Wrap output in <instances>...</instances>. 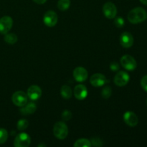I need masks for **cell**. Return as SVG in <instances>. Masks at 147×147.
<instances>
[{"label":"cell","instance_id":"cell-3","mask_svg":"<svg viewBox=\"0 0 147 147\" xmlns=\"http://www.w3.org/2000/svg\"><path fill=\"white\" fill-rule=\"evenodd\" d=\"M11 100L15 106L22 107L27 103V95L24 92L19 90L12 95Z\"/></svg>","mask_w":147,"mask_h":147},{"label":"cell","instance_id":"cell-18","mask_svg":"<svg viewBox=\"0 0 147 147\" xmlns=\"http://www.w3.org/2000/svg\"><path fill=\"white\" fill-rule=\"evenodd\" d=\"M4 41L9 45H14L17 42V36L14 33H7L4 37Z\"/></svg>","mask_w":147,"mask_h":147},{"label":"cell","instance_id":"cell-19","mask_svg":"<svg viewBox=\"0 0 147 147\" xmlns=\"http://www.w3.org/2000/svg\"><path fill=\"white\" fill-rule=\"evenodd\" d=\"M70 5V0H59L57 2V7L61 11H66L68 9Z\"/></svg>","mask_w":147,"mask_h":147},{"label":"cell","instance_id":"cell-26","mask_svg":"<svg viewBox=\"0 0 147 147\" xmlns=\"http://www.w3.org/2000/svg\"><path fill=\"white\" fill-rule=\"evenodd\" d=\"M90 143H91V144H93L94 146H100L103 145V142H102V141L98 137L93 138V139H91Z\"/></svg>","mask_w":147,"mask_h":147},{"label":"cell","instance_id":"cell-16","mask_svg":"<svg viewBox=\"0 0 147 147\" xmlns=\"http://www.w3.org/2000/svg\"><path fill=\"white\" fill-rule=\"evenodd\" d=\"M36 109H37V106L34 103H29L26 104L24 107L22 106L20 111H21L22 114L29 115L34 113L35 112Z\"/></svg>","mask_w":147,"mask_h":147},{"label":"cell","instance_id":"cell-1","mask_svg":"<svg viewBox=\"0 0 147 147\" xmlns=\"http://www.w3.org/2000/svg\"><path fill=\"white\" fill-rule=\"evenodd\" d=\"M128 20L132 24H139L143 22L147 18V12L142 7H136L128 14Z\"/></svg>","mask_w":147,"mask_h":147},{"label":"cell","instance_id":"cell-27","mask_svg":"<svg viewBox=\"0 0 147 147\" xmlns=\"http://www.w3.org/2000/svg\"><path fill=\"white\" fill-rule=\"evenodd\" d=\"M141 86H142V88L147 92V75L144 76L141 80Z\"/></svg>","mask_w":147,"mask_h":147},{"label":"cell","instance_id":"cell-11","mask_svg":"<svg viewBox=\"0 0 147 147\" xmlns=\"http://www.w3.org/2000/svg\"><path fill=\"white\" fill-rule=\"evenodd\" d=\"M120 43L124 48H129L134 44L133 35L129 32H124L120 36Z\"/></svg>","mask_w":147,"mask_h":147},{"label":"cell","instance_id":"cell-10","mask_svg":"<svg viewBox=\"0 0 147 147\" xmlns=\"http://www.w3.org/2000/svg\"><path fill=\"white\" fill-rule=\"evenodd\" d=\"M90 82L93 86L100 87L109 83V80H107L106 76H103L101 73H96L90 77Z\"/></svg>","mask_w":147,"mask_h":147},{"label":"cell","instance_id":"cell-28","mask_svg":"<svg viewBox=\"0 0 147 147\" xmlns=\"http://www.w3.org/2000/svg\"><path fill=\"white\" fill-rule=\"evenodd\" d=\"M110 68L112 71H118L119 69V63L116 62H112L110 65Z\"/></svg>","mask_w":147,"mask_h":147},{"label":"cell","instance_id":"cell-15","mask_svg":"<svg viewBox=\"0 0 147 147\" xmlns=\"http://www.w3.org/2000/svg\"><path fill=\"white\" fill-rule=\"evenodd\" d=\"M73 94L78 100H84L88 96L87 88L84 85H78L75 87L74 90H73Z\"/></svg>","mask_w":147,"mask_h":147},{"label":"cell","instance_id":"cell-8","mask_svg":"<svg viewBox=\"0 0 147 147\" xmlns=\"http://www.w3.org/2000/svg\"><path fill=\"white\" fill-rule=\"evenodd\" d=\"M13 20L9 16H4L0 19V33L6 34L11 29Z\"/></svg>","mask_w":147,"mask_h":147},{"label":"cell","instance_id":"cell-21","mask_svg":"<svg viewBox=\"0 0 147 147\" xmlns=\"http://www.w3.org/2000/svg\"><path fill=\"white\" fill-rule=\"evenodd\" d=\"M29 123L26 119H20L18 122H17V127L19 131H24L28 127Z\"/></svg>","mask_w":147,"mask_h":147},{"label":"cell","instance_id":"cell-17","mask_svg":"<svg viewBox=\"0 0 147 147\" xmlns=\"http://www.w3.org/2000/svg\"><path fill=\"white\" fill-rule=\"evenodd\" d=\"M60 95L65 99H69L73 96V90L70 88V86L64 85L63 86H62L61 89H60Z\"/></svg>","mask_w":147,"mask_h":147},{"label":"cell","instance_id":"cell-24","mask_svg":"<svg viewBox=\"0 0 147 147\" xmlns=\"http://www.w3.org/2000/svg\"><path fill=\"white\" fill-rule=\"evenodd\" d=\"M114 24L117 27H119V28H121L124 26L125 24V22L124 20H123L122 17H119L115 19L114 20Z\"/></svg>","mask_w":147,"mask_h":147},{"label":"cell","instance_id":"cell-14","mask_svg":"<svg viewBox=\"0 0 147 147\" xmlns=\"http://www.w3.org/2000/svg\"><path fill=\"white\" fill-rule=\"evenodd\" d=\"M27 97L32 100H37L41 97L42 90L39 86L33 85L31 86L27 90Z\"/></svg>","mask_w":147,"mask_h":147},{"label":"cell","instance_id":"cell-9","mask_svg":"<svg viewBox=\"0 0 147 147\" xmlns=\"http://www.w3.org/2000/svg\"><path fill=\"white\" fill-rule=\"evenodd\" d=\"M129 79H130V76L126 72L120 71L115 76L113 81L116 86L122 87V86H126L129 83Z\"/></svg>","mask_w":147,"mask_h":147},{"label":"cell","instance_id":"cell-7","mask_svg":"<svg viewBox=\"0 0 147 147\" xmlns=\"http://www.w3.org/2000/svg\"><path fill=\"white\" fill-rule=\"evenodd\" d=\"M43 22L47 27H54L57 22V14L52 10L46 11L44 14V17H43Z\"/></svg>","mask_w":147,"mask_h":147},{"label":"cell","instance_id":"cell-2","mask_svg":"<svg viewBox=\"0 0 147 147\" xmlns=\"http://www.w3.org/2000/svg\"><path fill=\"white\" fill-rule=\"evenodd\" d=\"M53 133L55 136L58 139H64L68 134V128L64 122L59 121L55 124Z\"/></svg>","mask_w":147,"mask_h":147},{"label":"cell","instance_id":"cell-4","mask_svg":"<svg viewBox=\"0 0 147 147\" xmlns=\"http://www.w3.org/2000/svg\"><path fill=\"white\" fill-rule=\"evenodd\" d=\"M31 143L30 136L26 133H21L14 139V146L15 147H28Z\"/></svg>","mask_w":147,"mask_h":147},{"label":"cell","instance_id":"cell-25","mask_svg":"<svg viewBox=\"0 0 147 147\" xmlns=\"http://www.w3.org/2000/svg\"><path fill=\"white\" fill-rule=\"evenodd\" d=\"M72 113L71 111H70L68 110H65L63 112V113H62V118H63V119L64 121H69L70 120V119L72 118Z\"/></svg>","mask_w":147,"mask_h":147},{"label":"cell","instance_id":"cell-30","mask_svg":"<svg viewBox=\"0 0 147 147\" xmlns=\"http://www.w3.org/2000/svg\"><path fill=\"white\" fill-rule=\"evenodd\" d=\"M140 1L144 5H147V0H140Z\"/></svg>","mask_w":147,"mask_h":147},{"label":"cell","instance_id":"cell-13","mask_svg":"<svg viewBox=\"0 0 147 147\" xmlns=\"http://www.w3.org/2000/svg\"><path fill=\"white\" fill-rule=\"evenodd\" d=\"M123 121L128 126L131 127L136 126L139 122L137 116L132 111H126L123 114Z\"/></svg>","mask_w":147,"mask_h":147},{"label":"cell","instance_id":"cell-12","mask_svg":"<svg viewBox=\"0 0 147 147\" xmlns=\"http://www.w3.org/2000/svg\"><path fill=\"white\" fill-rule=\"evenodd\" d=\"M73 77L78 82H83L86 80L88 76V73L86 69L83 67H77L73 70Z\"/></svg>","mask_w":147,"mask_h":147},{"label":"cell","instance_id":"cell-20","mask_svg":"<svg viewBox=\"0 0 147 147\" xmlns=\"http://www.w3.org/2000/svg\"><path fill=\"white\" fill-rule=\"evenodd\" d=\"M91 146V143L88 139H80L76 142L74 144L75 147H90Z\"/></svg>","mask_w":147,"mask_h":147},{"label":"cell","instance_id":"cell-29","mask_svg":"<svg viewBox=\"0 0 147 147\" xmlns=\"http://www.w3.org/2000/svg\"><path fill=\"white\" fill-rule=\"evenodd\" d=\"M33 1H34L35 3H37V4H45V3L47 1V0H33Z\"/></svg>","mask_w":147,"mask_h":147},{"label":"cell","instance_id":"cell-22","mask_svg":"<svg viewBox=\"0 0 147 147\" xmlns=\"http://www.w3.org/2000/svg\"><path fill=\"white\" fill-rule=\"evenodd\" d=\"M8 139V132L5 129H0V144H4Z\"/></svg>","mask_w":147,"mask_h":147},{"label":"cell","instance_id":"cell-5","mask_svg":"<svg viewBox=\"0 0 147 147\" xmlns=\"http://www.w3.org/2000/svg\"><path fill=\"white\" fill-rule=\"evenodd\" d=\"M121 64L122 67L127 70H135L137 66L136 60L129 55H125L121 58Z\"/></svg>","mask_w":147,"mask_h":147},{"label":"cell","instance_id":"cell-6","mask_svg":"<svg viewBox=\"0 0 147 147\" xmlns=\"http://www.w3.org/2000/svg\"><path fill=\"white\" fill-rule=\"evenodd\" d=\"M103 12L108 19H113L117 14V8L113 3L109 1L105 3L103 7Z\"/></svg>","mask_w":147,"mask_h":147},{"label":"cell","instance_id":"cell-31","mask_svg":"<svg viewBox=\"0 0 147 147\" xmlns=\"http://www.w3.org/2000/svg\"><path fill=\"white\" fill-rule=\"evenodd\" d=\"M146 104H147V99H146Z\"/></svg>","mask_w":147,"mask_h":147},{"label":"cell","instance_id":"cell-23","mask_svg":"<svg viewBox=\"0 0 147 147\" xmlns=\"http://www.w3.org/2000/svg\"><path fill=\"white\" fill-rule=\"evenodd\" d=\"M112 94V89L110 86H106L101 91V96L103 98L107 99L111 97Z\"/></svg>","mask_w":147,"mask_h":147}]
</instances>
